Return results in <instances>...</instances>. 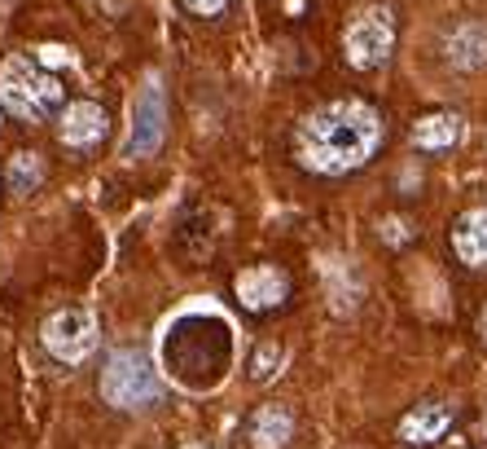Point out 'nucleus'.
Listing matches in <instances>:
<instances>
[{"label": "nucleus", "instance_id": "19", "mask_svg": "<svg viewBox=\"0 0 487 449\" xmlns=\"http://www.w3.org/2000/svg\"><path fill=\"white\" fill-rule=\"evenodd\" d=\"M185 449H207V445H185Z\"/></svg>", "mask_w": 487, "mask_h": 449}, {"label": "nucleus", "instance_id": "10", "mask_svg": "<svg viewBox=\"0 0 487 449\" xmlns=\"http://www.w3.org/2000/svg\"><path fill=\"white\" fill-rule=\"evenodd\" d=\"M453 427V406L444 401H422L418 410L400 418V441L404 445H439Z\"/></svg>", "mask_w": 487, "mask_h": 449}, {"label": "nucleus", "instance_id": "4", "mask_svg": "<svg viewBox=\"0 0 487 449\" xmlns=\"http://www.w3.org/2000/svg\"><path fill=\"white\" fill-rule=\"evenodd\" d=\"M101 397L115 410H145V406H154L162 397V388L154 366L145 361V352H132V348L115 352L106 361V370H101Z\"/></svg>", "mask_w": 487, "mask_h": 449}, {"label": "nucleus", "instance_id": "17", "mask_svg": "<svg viewBox=\"0 0 487 449\" xmlns=\"http://www.w3.org/2000/svg\"><path fill=\"white\" fill-rule=\"evenodd\" d=\"M189 9H194L198 18H216V14H225L228 9V0H185Z\"/></svg>", "mask_w": 487, "mask_h": 449}, {"label": "nucleus", "instance_id": "12", "mask_svg": "<svg viewBox=\"0 0 487 449\" xmlns=\"http://www.w3.org/2000/svg\"><path fill=\"white\" fill-rule=\"evenodd\" d=\"M456 141H461V115H453V110H430L413 124V145L426 154H444Z\"/></svg>", "mask_w": 487, "mask_h": 449}, {"label": "nucleus", "instance_id": "2", "mask_svg": "<svg viewBox=\"0 0 487 449\" xmlns=\"http://www.w3.org/2000/svg\"><path fill=\"white\" fill-rule=\"evenodd\" d=\"M228 352H233L228 322L211 317V313L180 317V322L167 331V340H162L167 370L185 383V388H216L220 375L228 370Z\"/></svg>", "mask_w": 487, "mask_h": 449}, {"label": "nucleus", "instance_id": "14", "mask_svg": "<svg viewBox=\"0 0 487 449\" xmlns=\"http://www.w3.org/2000/svg\"><path fill=\"white\" fill-rule=\"evenodd\" d=\"M448 58H453V67H461V70L487 67V27H479V23L461 27V32L448 40Z\"/></svg>", "mask_w": 487, "mask_h": 449}, {"label": "nucleus", "instance_id": "3", "mask_svg": "<svg viewBox=\"0 0 487 449\" xmlns=\"http://www.w3.org/2000/svg\"><path fill=\"white\" fill-rule=\"evenodd\" d=\"M62 98H66L62 80H58L53 70L35 67L32 58L9 53V58L0 62V106H5L14 119L40 124V119H49V115L62 106Z\"/></svg>", "mask_w": 487, "mask_h": 449}, {"label": "nucleus", "instance_id": "1", "mask_svg": "<svg viewBox=\"0 0 487 449\" xmlns=\"http://www.w3.org/2000/svg\"><path fill=\"white\" fill-rule=\"evenodd\" d=\"M299 164L321 176L356 173L382 145V115L369 102H329L299 124Z\"/></svg>", "mask_w": 487, "mask_h": 449}, {"label": "nucleus", "instance_id": "13", "mask_svg": "<svg viewBox=\"0 0 487 449\" xmlns=\"http://www.w3.org/2000/svg\"><path fill=\"white\" fill-rule=\"evenodd\" d=\"M251 445L255 449H286L294 436V418L286 406H260L255 415H251Z\"/></svg>", "mask_w": 487, "mask_h": 449}, {"label": "nucleus", "instance_id": "9", "mask_svg": "<svg viewBox=\"0 0 487 449\" xmlns=\"http://www.w3.org/2000/svg\"><path fill=\"white\" fill-rule=\"evenodd\" d=\"M106 133H110V119H106V110H101L97 102H70L62 110L58 137H62V145H70V150H93V145L106 141Z\"/></svg>", "mask_w": 487, "mask_h": 449}, {"label": "nucleus", "instance_id": "5", "mask_svg": "<svg viewBox=\"0 0 487 449\" xmlns=\"http://www.w3.org/2000/svg\"><path fill=\"white\" fill-rule=\"evenodd\" d=\"M391 49H395V18L382 5L360 9L343 32V53L356 70H378L391 58Z\"/></svg>", "mask_w": 487, "mask_h": 449}, {"label": "nucleus", "instance_id": "11", "mask_svg": "<svg viewBox=\"0 0 487 449\" xmlns=\"http://www.w3.org/2000/svg\"><path fill=\"white\" fill-rule=\"evenodd\" d=\"M453 251L465 269H483L487 265V208H470L456 216Z\"/></svg>", "mask_w": 487, "mask_h": 449}, {"label": "nucleus", "instance_id": "8", "mask_svg": "<svg viewBox=\"0 0 487 449\" xmlns=\"http://www.w3.org/2000/svg\"><path fill=\"white\" fill-rule=\"evenodd\" d=\"M233 291H237V304H242V309L272 313L277 304H286V295H290V277L281 274L277 265H251V269L237 274Z\"/></svg>", "mask_w": 487, "mask_h": 449}, {"label": "nucleus", "instance_id": "6", "mask_svg": "<svg viewBox=\"0 0 487 449\" xmlns=\"http://www.w3.org/2000/svg\"><path fill=\"white\" fill-rule=\"evenodd\" d=\"M44 348L66 361V366H79L84 357H93L97 348V317L88 309H62L44 322Z\"/></svg>", "mask_w": 487, "mask_h": 449}, {"label": "nucleus", "instance_id": "7", "mask_svg": "<svg viewBox=\"0 0 487 449\" xmlns=\"http://www.w3.org/2000/svg\"><path fill=\"white\" fill-rule=\"evenodd\" d=\"M167 137V98H162L159 80H145V89L136 93L132 106V137H128V154L132 159H145L154 154Z\"/></svg>", "mask_w": 487, "mask_h": 449}, {"label": "nucleus", "instance_id": "15", "mask_svg": "<svg viewBox=\"0 0 487 449\" xmlns=\"http://www.w3.org/2000/svg\"><path fill=\"white\" fill-rule=\"evenodd\" d=\"M5 181H9L14 194H32V190H40V181H44V159L35 150H18L9 159V168H5Z\"/></svg>", "mask_w": 487, "mask_h": 449}, {"label": "nucleus", "instance_id": "18", "mask_svg": "<svg viewBox=\"0 0 487 449\" xmlns=\"http://www.w3.org/2000/svg\"><path fill=\"white\" fill-rule=\"evenodd\" d=\"M479 335H483V340H487V309L479 313Z\"/></svg>", "mask_w": 487, "mask_h": 449}, {"label": "nucleus", "instance_id": "16", "mask_svg": "<svg viewBox=\"0 0 487 449\" xmlns=\"http://www.w3.org/2000/svg\"><path fill=\"white\" fill-rule=\"evenodd\" d=\"M277 366H281V344H260L251 352V379H272Z\"/></svg>", "mask_w": 487, "mask_h": 449}]
</instances>
